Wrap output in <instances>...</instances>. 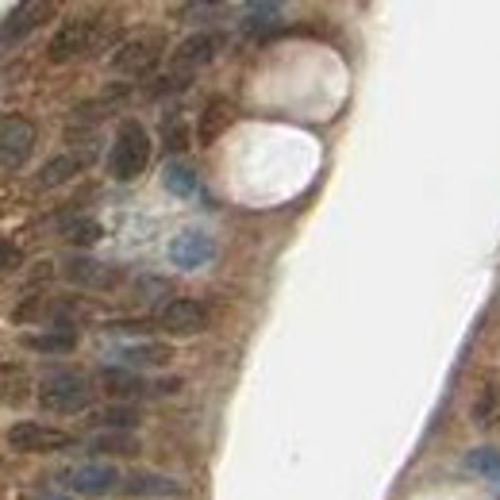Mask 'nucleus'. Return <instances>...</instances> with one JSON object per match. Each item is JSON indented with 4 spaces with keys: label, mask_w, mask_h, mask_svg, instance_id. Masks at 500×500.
<instances>
[{
    "label": "nucleus",
    "mask_w": 500,
    "mask_h": 500,
    "mask_svg": "<svg viewBox=\"0 0 500 500\" xmlns=\"http://www.w3.org/2000/svg\"><path fill=\"white\" fill-rule=\"evenodd\" d=\"M150 162V135L139 120H123L115 127L112 150H108V174L115 182H135Z\"/></svg>",
    "instance_id": "1"
},
{
    "label": "nucleus",
    "mask_w": 500,
    "mask_h": 500,
    "mask_svg": "<svg viewBox=\"0 0 500 500\" xmlns=\"http://www.w3.org/2000/svg\"><path fill=\"white\" fill-rule=\"evenodd\" d=\"M38 401H43V408H50V412L73 416V412H85L93 393H89V381L81 374H50L38 385Z\"/></svg>",
    "instance_id": "2"
},
{
    "label": "nucleus",
    "mask_w": 500,
    "mask_h": 500,
    "mask_svg": "<svg viewBox=\"0 0 500 500\" xmlns=\"http://www.w3.org/2000/svg\"><path fill=\"white\" fill-rule=\"evenodd\" d=\"M62 489L77 493V496H105L112 489H120V470L112 462H81V466H70L58 473Z\"/></svg>",
    "instance_id": "3"
},
{
    "label": "nucleus",
    "mask_w": 500,
    "mask_h": 500,
    "mask_svg": "<svg viewBox=\"0 0 500 500\" xmlns=\"http://www.w3.org/2000/svg\"><path fill=\"white\" fill-rule=\"evenodd\" d=\"M8 446L12 451H23V454H55V451L73 446V439L66 431L50 428V423L20 419V423H12V431H8Z\"/></svg>",
    "instance_id": "4"
},
{
    "label": "nucleus",
    "mask_w": 500,
    "mask_h": 500,
    "mask_svg": "<svg viewBox=\"0 0 500 500\" xmlns=\"http://www.w3.org/2000/svg\"><path fill=\"white\" fill-rule=\"evenodd\" d=\"M97 31H100V23L93 16H70L55 31V38H50V47H47L50 62H70L77 55H85L89 47H97Z\"/></svg>",
    "instance_id": "5"
},
{
    "label": "nucleus",
    "mask_w": 500,
    "mask_h": 500,
    "mask_svg": "<svg viewBox=\"0 0 500 500\" xmlns=\"http://www.w3.org/2000/svg\"><path fill=\"white\" fill-rule=\"evenodd\" d=\"M162 62V38L158 35H139V38H127L123 47H115L112 55V70L115 73H127V77H143Z\"/></svg>",
    "instance_id": "6"
},
{
    "label": "nucleus",
    "mask_w": 500,
    "mask_h": 500,
    "mask_svg": "<svg viewBox=\"0 0 500 500\" xmlns=\"http://www.w3.org/2000/svg\"><path fill=\"white\" fill-rule=\"evenodd\" d=\"M35 127L23 115H0V170H20L31 158Z\"/></svg>",
    "instance_id": "7"
},
{
    "label": "nucleus",
    "mask_w": 500,
    "mask_h": 500,
    "mask_svg": "<svg viewBox=\"0 0 500 500\" xmlns=\"http://www.w3.org/2000/svg\"><path fill=\"white\" fill-rule=\"evenodd\" d=\"M220 47H224V38L216 35V31H197V35H189L185 43L174 50V77L189 81V77L197 73L200 66H208V62L220 55Z\"/></svg>",
    "instance_id": "8"
},
{
    "label": "nucleus",
    "mask_w": 500,
    "mask_h": 500,
    "mask_svg": "<svg viewBox=\"0 0 500 500\" xmlns=\"http://www.w3.org/2000/svg\"><path fill=\"white\" fill-rule=\"evenodd\" d=\"M158 327L162 331H174V335H200L208 327V308L192 297H174L162 304L158 312Z\"/></svg>",
    "instance_id": "9"
},
{
    "label": "nucleus",
    "mask_w": 500,
    "mask_h": 500,
    "mask_svg": "<svg viewBox=\"0 0 500 500\" xmlns=\"http://www.w3.org/2000/svg\"><path fill=\"white\" fill-rule=\"evenodd\" d=\"M50 16H55V4H50V0H23V4L12 8L4 23H0V47H12V43H20V38H28L38 23H47Z\"/></svg>",
    "instance_id": "10"
},
{
    "label": "nucleus",
    "mask_w": 500,
    "mask_h": 500,
    "mask_svg": "<svg viewBox=\"0 0 500 500\" xmlns=\"http://www.w3.org/2000/svg\"><path fill=\"white\" fill-rule=\"evenodd\" d=\"M182 381H162V385H150L127 366H108L100 369V389L108 396H120V401H131V396H154V393H165V389H177Z\"/></svg>",
    "instance_id": "11"
},
{
    "label": "nucleus",
    "mask_w": 500,
    "mask_h": 500,
    "mask_svg": "<svg viewBox=\"0 0 500 500\" xmlns=\"http://www.w3.org/2000/svg\"><path fill=\"white\" fill-rule=\"evenodd\" d=\"M212 258H216V242L204 235V231H182V235L170 242V262L177 269H197Z\"/></svg>",
    "instance_id": "12"
},
{
    "label": "nucleus",
    "mask_w": 500,
    "mask_h": 500,
    "mask_svg": "<svg viewBox=\"0 0 500 500\" xmlns=\"http://www.w3.org/2000/svg\"><path fill=\"white\" fill-rule=\"evenodd\" d=\"M66 277L81 289H115L120 285V269H112L105 262H93V258H70Z\"/></svg>",
    "instance_id": "13"
},
{
    "label": "nucleus",
    "mask_w": 500,
    "mask_h": 500,
    "mask_svg": "<svg viewBox=\"0 0 500 500\" xmlns=\"http://www.w3.org/2000/svg\"><path fill=\"white\" fill-rule=\"evenodd\" d=\"M231 120H235V108H231L224 97L208 100V105H204V112H200V120H197V143L200 147H212L216 139H220L227 127H231Z\"/></svg>",
    "instance_id": "14"
},
{
    "label": "nucleus",
    "mask_w": 500,
    "mask_h": 500,
    "mask_svg": "<svg viewBox=\"0 0 500 500\" xmlns=\"http://www.w3.org/2000/svg\"><path fill=\"white\" fill-rule=\"evenodd\" d=\"M85 165H89V154H58V158H50L43 170H38V185H43V189H58V185L73 182Z\"/></svg>",
    "instance_id": "15"
},
{
    "label": "nucleus",
    "mask_w": 500,
    "mask_h": 500,
    "mask_svg": "<svg viewBox=\"0 0 500 500\" xmlns=\"http://www.w3.org/2000/svg\"><path fill=\"white\" fill-rule=\"evenodd\" d=\"M277 23H281V4H274V0H258V4H247L242 8V20H239V28L242 35H269V31H277Z\"/></svg>",
    "instance_id": "16"
},
{
    "label": "nucleus",
    "mask_w": 500,
    "mask_h": 500,
    "mask_svg": "<svg viewBox=\"0 0 500 500\" xmlns=\"http://www.w3.org/2000/svg\"><path fill=\"white\" fill-rule=\"evenodd\" d=\"M23 346H28V351H38V354H70L77 346V331L70 324L50 327V331H31V335H23Z\"/></svg>",
    "instance_id": "17"
},
{
    "label": "nucleus",
    "mask_w": 500,
    "mask_h": 500,
    "mask_svg": "<svg viewBox=\"0 0 500 500\" xmlns=\"http://www.w3.org/2000/svg\"><path fill=\"white\" fill-rule=\"evenodd\" d=\"M123 493H131V496H177V493H182V485H177L174 478H162V473L135 470L131 478H127Z\"/></svg>",
    "instance_id": "18"
},
{
    "label": "nucleus",
    "mask_w": 500,
    "mask_h": 500,
    "mask_svg": "<svg viewBox=\"0 0 500 500\" xmlns=\"http://www.w3.org/2000/svg\"><path fill=\"white\" fill-rule=\"evenodd\" d=\"M120 358L127 362V369L165 366V362H174V346L170 343H131V346H120Z\"/></svg>",
    "instance_id": "19"
},
{
    "label": "nucleus",
    "mask_w": 500,
    "mask_h": 500,
    "mask_svg": "<svg viewBox=\"0 0 500 500\" xmlns=\"http://www.w3.org/2000/svg\"><path fill=\"white\" fill-rule=\"evenodd\" d=\"M89 451L93 454H135L139 439L131 431H100V435L89 439Z\"/></svg>",
    "instance_id": "20"
},
{
    "label": "nucleus",
    "mask_w": 500,
    "mask_h": 500,
    "mask_svg": "<svg viewBox=\"0 0 500 500\" xmlns=\"http://www.w3.org/2000/svg\"><path fill=\"white\" fill-rule=\"evenodd\" d=\"M89 419H93L97 428H105V431H131L139 423V412L131 404H108V408H100V412H93Z\"/></svg>",
    "instance_id": "21"
},
{
    "label": "nucleus",
    "mask_w": 500,
    "mask_h": 500,
    "mask_svg": "<svg viewBox=\"0 0 500 500\" xmlns=\"http://www.w3.org/2000/svg\"><path fill=\"white\" fill-rule=\"evenodd\" d=\"M28 393H31V385H28V374H23V369L0 366V404H20Z\"/></svg>",
    "instance_id": "22"
},
{
    "label": "nucleus",
    "mask_w": 500,
    "mask_h": 500,
    "mask_svg": "<svg viewBox=\"0 0 500 500\" xmlns=\"http://www.w3.org/2000/svg\"><path fill=\"white\" fill-rule=\"evenodd\" d=\"M162 185L170 192H177V197H192V192L200 189L197 174H192L185 162H170V165H165V170H162Z\"/></svg>",
    "instance_id": "23"
},
{
    "label": "nucleus",
    "mask_w": 500,
    "mask_h": 500,
    "mask_svg": "<svg viewBox=\"0 0 500 500\" xmlns=\"http://www.w3.org/2000/svg\"><path fill=\"white\" fill-rule=\"evenodd\" d=\"M62 235H66L70 242H77V247H89V242L105 239V227H100L97 220H89V216H73V220L62 227Z\"/></svg>",
    "instance_id": "24"
},
{
    "label": "nucleus",
    "mask_w": 500,
    "mask_h": 500,
    "mask_svg": "<svg viewBox=\"0 0 500 500\" xmlns=\"http://www.w3.org/2000/svg\"><path fill=\"white\" fill-rule=\"evenodd\" d=\"M162 147L170 150V154L189 150V127H185L182 115H170V120L162 123Z\"/></svg>",
    "instance_id": "25"
},
{
    "label": "nucleus",
    "mask_w": 500,
    "mask_h": 500,
    "mask_svg": "<svg viewBox=\"0 0 500 500\" xmlns=\"http://www.w3.org/2000/svg\"><path fill=\"white\" fill-rule=\"evenodd\" d=\"M470 466L478 470V473H489V478L500 481V454L496 451H473L470 454Z\"/></svg>",
    "instance_id": "26"
},
{
    "label": "nucleus",
    "mask_w": 500,
    "mask_h": 500,
    "mask_svg": "<svg viewBox=\"0 0 500 500\" xmlns=\"http://www.w3.org/2000/svg\"><path fill=\"white\" fill-rule=\"evenodd\" d=\"M224 4H185L182 8V20H212V16H220Z\"/></svg>",
    "instance_id": "27"
},
{
    "label": "nucleus",
    "mask_w": 500,
    "mask_h": 500,
    "mask_svg": "<svg viewBox=\"0 0 500 500\" xmlns=\"http://www.w3.org/2000/svg\"><path fill=\"white\" fill-rule=\"evenodd\" d=\"M16 266H20V250H16V242L0 239V274H8V269H16Z\"/></svg>",
    "instance_id": "28"
},
{
    "label": "nucleus",
    "mask_w": 500,
    "mask_h": 500,
    "mask_svg": "<svg viewBox=\"0 0 500 500\" xmlns=\"http://www.w3.org/2000/svg\"><path fill=\"white\" fill-rule=\"evenodd\" d=\"M35 500H66V496H55V493H43V496H35Z\"/></svg>",
    "instance_id": "29"
}]
</instances>
